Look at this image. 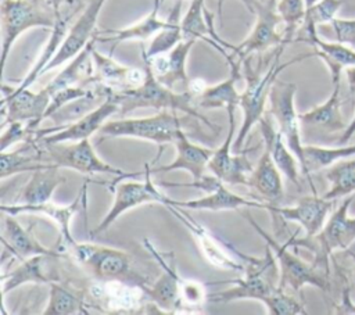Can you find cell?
Instances as JSON below:
<instances>
[{
    "label": "cell",
    "instance_id": "1",
    "mask_svg": "<svg viewBox=\"0 0 355 315\" xmlns=\"http://www.w3.org/2000/svg\"><path fill=\"white\" fill-rule=\"evenodd\" d=\"M141 58H143L144 71H146L144 82L139 87L111 93L119 104L118 114L126 115L136 108H155L158 111H173V112L182 111L186 115H190L198 121H202L211 129L216 128L201 112L196 110V107L193 105L194 94L191 92H175L166 87L155 78L151 64L143 51H141Z\"/></svg>",
    "mask_w": 355,
    "mask_h": 315
},
{
    "label": "cell",
    "instance_id": "2",
    "mask_svg": "<svg viewBox=\"0 0 355 315\" xmlns=\"http://www.w3.org/2000/svg\"><path fill=\"white\" fill-rule=\"evenodd\" d=\"M286 44H280L276 47V51H275V56H273V60L268 68V71L262 75H257L250 62H248V58L245 60V80H247V85H245V89L244 92L241 93V99H240V107L243 110V124L237 132V136L233 142V150L234 151H240L243 144H244V140L250 132V129L257 125L259 122V119L265 115L266 110H265V105H266V101H268V96H269V90H270V86L272 83L276 80L277 75L287 67L295 64V62H300L305 58H309V57H313L312 53H306V54H302V56H298L287 62H283L280 64V56L284 50Z\"/></svg>",
    "mask_w": 355,
    "mask_h": 315
},
{
    "label": "cell",
    "instance_id": "3",
    "mask_svg": "<svg viewBox=\"0 0 355 315\" xmlns=\"http://www.w3.org/2000/svg\"><path fill=\"white\" fill-rule=\"evenodd\" d=\"M96 282H123L144 289L146 279L135 272L128 253L94 243H78L67 251Z\"/></svg>",
    "mask_w": 355,
    "mask_h": 315
},
{
    "label": "cell",
    "instance_id": "4",
    "mask_svg": "<svg viewBox=\"0 0 355 315\" xmlns=\"http://www.w3.org/2000/svg\"><path fill=\"white\" fill-rule=\"evenodd\" d=\"M273 251L266 244L262 258L248 255L244 261V276L229 280L233 287L208 296L211 303H230L236 300H258L262 304L279 287V266Z\"/></svg>",
    "mask_w": 355,
    "mask_h": 315
},
{
    "label": "cell",
    "instance_id": "5",
    "mask_svg": "<svg viewBox=\"0 0 355 315\" xmlns=\"http://www.w3.org/2000/svg\"><path fill=\"white\" fill-rule=\"evenodd\" d=\"M1 71L19 35L31 28H53L55 10L50 0H1Z\"/></svg>",
    "mask_w": 355,
    "mask_h": 315
},
{
    "label": "cell",
    "instance_id": "6",
    "mask_svg": "<svg viewBox=\"0 0 355 315\" xmlns=\"http://www.w3.org/2000/svg\"><path fill=\"white\" fill-rule=\"evenodd\" d=\"M248 216V215H247ZM248 222L252 228L261 235V237L266 241V244L273 251L276 262L279 264V287L283 290H291L294 293L301 291V289L306 284L315 286L323 291L329 290V273L322 271L315 264H308L302 258H300L295 253L290 251V246L287 243H277L273 237H270L251 216H248Z\"/></svg>",
    "mask_w": 355,
    "mask_h": 315
},
{
    "label": "cell",
    "instance_id": "7",
    "mask_svg": "<svg viewBox=\"0 0 355 315\" xmlns=\"http://www.w3.org/2000/svg\"><path fill=\"white\" fill-rule=\"evenodd\" d=\"M180 129L182 118L173 111H158L155 115L146 118L107 121L98 133L108 137H137L148 140L158 144L161 153L164 146L173 144Z\"/></svg>",
    "mask_w": 355,
    "mask_h": 315
},
{
    "label": "cell",
    "instance_id": "8",
    "mask_svg": "<svg viewBox=\"0 0 355 315\" xmlns=\"http://www.w3.org/2000/svg\"><path fill=\"white\" fill-rule=\"evenodd\" d=\"M295 83L284 82L276 78L269 90V110L266 112L277 125V130L282 133L288 148L298 158L301 169L304 164V142L301 135L300 114L295 110Z\"/></svg>",
    "mask_w": 355,
    "mask_h": 315
},
{
    "label": "cell",
    "instance_id": "9",
    "mask_svg": "<svg viewBox=\"0 0 355 315\" xmlns=\"http://www.w3.org/2000/svg\"><path fill=\"white\" fill-rule=\"evenodd\" d=\"M144 182H133L126 180H112L108 186L110 190L114 193V203L100 223L92 230L90 236L94 237L100 233H104L122 214L126 211L147 203H161L164 204L168 196H165L155 183L151 180V167L150 164L144 165Z\"/></svg>",
    "mask_w": 355,
    "mask_h": 315
},
{
    "label": "cell",
    "instance_id": "10",
    "mask_svg": "<svg viewBox=\"0 0 355 315\" xmlns=\"http://www.w3.org/2000/svg\"><path fill=\"white\" fill-rule=\"evenodd\" d=\"M168 211L191 233L204 257L216 268L244 272V261L248 255L241 254L236 247L222 241L208 228L196 221L183 207L164 204Z\"/></svg>",
    "mask_w": 355,
    "mask_h": 315
},
{
    "label": "cell",
    "instance_id": "11",
    "mask_svg": "<svg viewBox=\"0 0 355 315\" xmlns=\"http://www.w3.org/2000/svg\"><path fill=\"white\" fill-rule=\"evenodd\" d=\"M355 196H347L330 214L322 230L312 239L316 240L319 251L315 265L329 273V255L336 250H347L355 241V216L349 215V207Z\"/></svg>",
    "mask_w": 355,
    "mask_h": 315
},
{
    "label": "cell",
    "instance_id": "12",
    "mask_svg": "<svg viewBox=\"0 0 355 315\" xmlns=\"http://www.w3.org/2000/svg\"><path fill=\"white\" fill-rule=\"evenodd\" d=\"M50 162L60 168L73 169L79 173L94 175V173H110L112 176L130 175L119 168H115L104 162L94 151L89 139L78 140L71 144L55 143V144H40Z\"/></svg>",
    "mask_w": 355,
    "mask_h": 315
},
{
    "label": "cell",
    "instance_id": "13",
    "mask_svg": "<svg viewBox=\"0 0 355 315\" xmlns=\"http://www.w3.org/2000/svg\"><path fill=\"white\" fill-rule=\"evenodd\" d=\"M1 126L11 122H24L31 129H37L40 122L44 121V114L51 100V93L43 87L39 92L28 89L15 90L6 85L1 86Z\"/></svg>",
    "mask_w": 355,
    "mask_h": 315
},
{
    "label": "cell",
    "instance_id": "14",
    "mask_svg": "<svg viewBox=\"0 0 355 315\" xmlns=\"http://www.w3.org/2000/svg\"><path fill=\"white\" fill-rule=\"evenodd\" d=\"M254 14L257 15V21L252 31L232 50V56L240 61H244L252 53H262L269 47L286 44L283 32L277 29L282 19L276 11V0H258Z\"/></svg>",
    "mask_w": 355,
    "mask_h": 315
},
{
    "label": "cell",
    "instance_id": "15",
    "mask_svg": "<svg viewBox=\"0 0 355 315\" xmlns=\"http://www.w3.org/2000/svg\"><path fill=\"white\" fill-rule=\"evenodd\" d=\"M119 104L115 97L110 93L108 97L94 110L83 115L75 122L68 125H58L51 128L39 129V144H55V143H67V142H78L83 139H89L93 133L98 132L101 126L107 122V119L118 114Z\"/></svg>",
    "mask_w": 355,
    "mask_h": 315
},
{
    "label": "cell",
    "instance_id": "16",
    "mask_svg": "<svg viewBox=\"0 0 355 315\" xmlns=\"http://www.w3.org/2000/svg\"><path fill=\"white\" fill-rule=\"evenodd\" d=\"M87 201V189L86 185L82 186L78 196L68 204V205H58L53 204L51 201L36 204V205H24V204H6L1 203L0 211L7 212L11 215H19V214H42L50 218L60 230V246L64 251H68L71 247L76 244L75 239L71 233V221L79 210L86 208Z\"/></svg>",
    "mask_w": 355,
    "mask_h": 315
},
{
    "label": "cell",
    "instance_id": "17",
    "mask_svg": "<svg viewBox=\"0 0 355 315\" xmlns=\"http://www.w3.org/2000/svg\"><path fill=\"white\" fill-rule=\"evenodd\" d=\"M107 0H89L86 7L82 10L80 15L75 19L72 25H69V29L67 32V36L64 37L60 49L51 58V61L46 65L44 72H49L64 62L73 58L80 50H83L87 43L96 36V25L97 18L104 7Z\"/></svg>",
    "mask_w": 355,
    "mask_h": 315
},
{
    "label": "cell",
    "instance_id": "18",
    "mask_svg": "<svg viewBox=\"0 0 355 315\" xmlns=\"http://www.w3.org/2000/svg\"><path fill=\"white\" fill-rule=\"evenodd\" d=\"M227 111V135L219 148H216L208 162V169L212 175L220 179L226 185H248V176L252 172V167L247 160V151L232 153L233 132H234V107L226 108Z\"/></svg>",
    "mask_w": 355,
    "mask_h": 315
},
{
    "label": "cell",
    "instance_id": "19",
    "mask_svg": "<svg viewBox=\"0 0 355 315\" xmlns=\"http://www.w3.org/2000/svg\"><path fill=\"white\" fill-rule=\"evenodd\" d=\"M336 201L337 200H329L323 196L319 197L313 193L311 196L301 197L298 203L291 207H279L272 204L269 211L273 216L301 225L305 230V239H312L324 226Z\"/></svg>",
    "mask_w": 355,
    "mask_h": 315
},
{
    "label": "cell",
    "instance_id": "20",
    "mask_svg": "<svg viewBox=\"0 0 355 315\" xmlns=\"http://www.w3.org/2000/svg\"><path fill=\"white\" fill-rule=\"evenodd\" d=\"M143 243L164 271L161 273V276L155 280L154 284L147 286L144 289L146 298L148 301H151L157 308L162 309V312H165V314L166 312H178L176 309H179L182 307V301H180L182 278L176 272L173 259H172V262H169L168 261L169 254L157 251L148 240H144Z\"/></svg>",
    "mask_w": 355,
    "mask_h": 315
},
{
    "label": "cell",
    "instance_id": "21",
    "mask_svg": "<svg viewBox=\"0 0 355 315\" xmlns=\"http://www.w3.org/2000/svg\"><path fill=\"white\" fill-rule=\"evenodd\" d=\"M196 42V39H183L168 53L155 56L153 58L147 57L155 78L162 85L175 92H190L191 80L186 72V61Z\"/></svg>",
    "mask_w": 355,
    "mask_h": 315
},
{
    "label": "cell",
    "instance_id": "22",
    "mask_svg": "<svg viewBox=\"0 0 355 315\" xmlns=\"http://www.w3.org/2000/svg\"><path fill=\"white\" fill-rule=\"evenodd\" d=\"M341 82L333 85V92L319 105H315L306 112L300 114L301 130L304 135H324L333 136L336 133L340 135L345 129L347 124L341 114Z\"/></svg>",
    "mask_w": 355,
    "mask_h": 315
},
{
    "label": "cell",
    "instance_id": "23",
    "mask_svg": "<svg viewBox=\"0 0 355 315\" xmlns=\"http://www.w3.org/2000/svg\"><path fill=\"white\" fill-rule=\"evenodd\" d=\"M3 214V232L1 243L4 251H8L10 255L24 261L35 255H47V257H61L62 251L49 248L42 244L33 235V232L25 229L17 219L15 215Z\"/></svg>",
    "mask_w": 355,
    "mask_h": 315
},
{
    "label": "cell",
    "instance_id": "24",
    "mask_svg": "<svg viewBox=\"0 0 355 315\" xmlns=\"http://www.w3.org/2000/svg\"><path fill=\"white\" fill-rule=\"evenodd\" d=\"M294 42H305L313 47L312 56L320 58L327 67L331 83L341 82V74L345 68L355 65V49L341 42H326L319 37L316 29L301 32Z\"/></svg>",
    "mask_w": 355,
    "mask_h": 315
},
{
    "label": "cell",
    "instance_id": "25",
    "mask_svg": "<svg viewBox=\"0 0 355 315\" xmlns=\"http://www.w3.org/2000/svg\"><path fill=\"white\" fill-rule=\"evenodd\" d=\"M164 204H172L176 207H183L186 210H204V211H225V210H239L241 207H252V208H265L269 211L270 205L268 201H259V200H251L243 196H239L233 193L230 189L225 186L222 180H218V183L214 186L211 191L207 193V196L201 198H193V200H173L166 198Z\"/></svg>",
    "mask_w": 355,
    "mask_h": 315
},
{
    "label": "cell",
    "instance_id": "26",
    "mask_svg": "<svg viewBox=\"0 0 355 315\" xmlns=\"http://www.w3.org/2000/svg\"><path fill=\"white\" fill-rule=\"evenodd\" d=\"M173 146L176 148L175 160L168 165L151 168V172L158 173V172H171V171L183 169L191 175L193 180H200L204 176L205 169H208V162L215 150L191 143L187 139L183 129L179 130L173 142Z\"/></svg>",
    "mask_w": 355,
    "mask_h": 315
},
{
    "label": "cell",
    "instance_id": "27",
    "mask_svg": "<svg viewBox=\"0 0 355 315\" xmlns=\"http://www.w3.org/2000/svg\"><path fill=\"white\" fill-rule=\"evenodd\" d=\"M96 64L97 83L104 86L110 93L139 87L146 79L144 68H132L116 62L112 57L104 56L93 49Z\"/></svg>",
    "mask_w": 355,
    "mask_h": 315
},
{
    "label": "cell",
    "instance_id": "28",
    "mask_svg": "<svg viewBox=\"0 0 355 315\" xmlns=\"http://www.w3.org/2000/svg\"><path fill=\"white\" fill-rule=\"evenodd\" d=\"M96 43V36L87 43V46L80 50L73 58L69 60L68 65L46 86V89L53 94L55 90L69 86L92 87L97 83L96 78V64L93 60V49Z\"/></svg>",
    "mask_w": 355,
    "mask_h": 315
},
{
    "label": "cell",
    "instance_id": "29",
    "mask_svg": "<svg viewBox=\"0 0 355 315\" xmlns=\"http://www.w3.org/2000/svg\"><path fill=\"white\" fill-rule=\"evenodd\" d=\"M270 119H272L270 115L268 112H265V115L258 122L261 135L263 137L265 147L269 150V153H270L276 167L280 169V172L295 186H300L298 158L288 148L282 133L277 130V128L273 126V122Z\"/></svg>",
    "mask_w": 355,
    "mask_h": 315
},
{
    "label": "cell",
    "instance_id": "30",
    "mask_svg": "<svg viewBox=\"0 0 355 315\" xmlns=\"http://www.w3.org/2000/svg\"><path fill=\"white\" fill-rule=\"evenodd\" d=\"M226 61L230 67L229 76L212 86H205V89L197 94V104L201 108H229V107H237L240 105L241 93H239L236 85L239 79L241 78L240 74V65L243 61L233 57L232 54H227Z\"/></svg>",
    "mask_w": 355,
    "mask_h": 315
},
{
    "label": "cell",
    "instance_id": "31",
    "mask_svg": "<svg viewBox=\"0 0 355 315\" xmlns=\"http://www.w3.org/2000/svg\"><path fill=\"white\" fill-rule=\"evenodd\" d=\"M55 165L49 161L43 147L36 140L22 142L17 150H6L0 154V178L6 179L15 173L32 172L39 168Z\"/></svg>",
    "mask_w": 355,
    "mask_h": 315
},
{
    "label": "cell",
    "instance_id": "32",
    "mask_svg": "<svg viewBox=\"0 0 355 315\" xmlns=\"http://www.w3.org/2000/svg\"><path fill=\"white\" fill-rule=\"evenodd\" d=\"M183 39H201L212 44L216 50H219L225 57L227 56L225 49L233 50L234 46L226 43L225 40L219 39L214 32L212 25V14H209L204 7V0H191L187 12L180 21Z\"/></svg>",
    "mask_w": 355,
    "mask_h": 315
},
{
    "label": "cell",
    "instance_id": "33",
    "mask_svg": "<svg viewBox=\"0 0 355 315\" xmlns=\"http://www.w3.org/2000/svg\"><path fill=\"white\" fill-rule=\"evenodd\" d=\"M58 169L60 167L51 165L32 171L28 182L18 191L12 204L36 205L51 201L54 190L65 182V179L58 173Z\"/></svg>",
    "mask_w": 355,
    "mask_h": 315
},
{
    "label": "cell",
    "instance_id": "34",
    "mask_svg": "<svg viewBox=\"0 0 355 315\" xmlns=\"http://www.w3.org/2000/svg\"><path fill=\"white\" fill-rule=\"evenodd\" d=\"M248 187L259 193L269 204L277 205L283 198V180L282 172L276 167L269 150L265 147L257 167L248 176Z\"/></svg>",
    "mask_w": 355,
    "mask_h": 315
},
{
    "label": "cell",
    "instance_id": "35",
    "mask_svg": "<svg viewBox=\"0 0 355 315\" xmlns=\"http://www.w3.org/2000/svg\"><path fill=\"white\" fill-rule=\"evenodd\" d=\"M161 3V0H154L151 11L143 19L128 28L97 31L96 42L116 44L125 40H146L151 36H155L161 29H164L168 25V19H161L158 17Z\"/></svg>",
    "mask_w": 355,
    "mask_h": 315
},
{
    "label": "cell",
    "instance_id": "36",
    "mask_svg": "<svg viewBox=\"0 0 355 315\" xmlns=\"http://www.w3.org/2000/svg\"><path fill=\"white\" fill-rule=\"evenodd\" d=\"M355 157V144L351 146H338V147H323L318 144H304V164L301 172L308 178L312 191H315L313 182L311 179L312 172L327 169L336 162Z\"/></svg>",
    "mask_w": 355,
    "mask_h": 315
},
{
    "label": "cell",
    "instance_id": "37",
    "mask_svg": "<svg viewBox=\"0 0 355 315\" xmlns=\"http://www.w3.org/2000/svg\"><path fill=\"white\" fill-rule=\"evenodd\" d=\"M47 255H35L21 261L18 266L1 276V294L3 297L25 283H50L60 280L58 276H51L43 271V262Z\"/></svg>",
    "mask_w": 355,
    "mask_h": 315
},
{
    "label": "cell",
    "instance_id": "38",
    "mask_svg": "<svg viewBox=\"0 0 355 315\" xmlns=\"http://www.w3.org/2000/svg\"><path fill=\"white\" fill-rule=\"evenodd\" d=\"M72 19V15H61L57 14L55 18V24L51 28V33L49 36V40L44 46V50L42 51V54L39 56L37 61L35 62V65L31 68V71L25 75V78L22 79V82L14 87L15 90H24L28 89L44 71L46 65L51 61V58L54 57V54L57 53V50L60 49L64 37L67 36V32L69 29V21Z\"/></svg>",
    "mask_w": 355,
    "mask_h": 315
},
{
    "label": "cell",
    "instance_id": "39",
    "mask_svg": "<svg viewBox=\"0 0 355 315\" xmlns=\"http://www.w3.org/2000/svg\"><path fill=\"white\" fill-rule=\"evenodd\" d=\"M49 301L43 315H76L89 314L85 305V298L80 297L75 290L54 280L49 283Z\"/></svg>",
    "mask_w": 355,
    "mask_h": 315
},
{
    "label": "cell",
    "instance_id": "40",
    "mask_svg": "<svg viewBox=\"0 0 355 315\" xmlns=\"http://www.w3.org/2000/svg\"><path fill=\"white\" fill-rule=\"evenodd\" d=\"M182 3L183 0H176L169 15H168V25L161 29L151 40L148 47L141 50L146 53L148 58H153L159 54H165L169 50H172L180 40H183V33H182V26H180V10H182Z\"/></svg>",
    "mask_w": 355,
    "mask_h": 315
},
{
    "label": "cell",
    "instance_id": "41",
    "mask_svg": "<svg viewBox=\"0 0 355 315\" xmlns=\"http://www.w3.org/2000/svg\"><path fill=\"white\" fill-rule=\"evenodd\" d=\"M329 190L323 197L338 200L355 193V157L341 160L326 169Z\"/></svg>",
    "mask_w": 355,
    "mask_h": 315
},
{
    "label": "cell",
    "instance_id": "42",
    "mask_svg": "<svg viewBox=\"0 0 355 315\" xmlns=\"http://www.w3.org/2000/svg\"><path fill=\"white\" fill-rule=\"evenodd\" d=\"M276 11L283 24V40L288 44L294 42L305 21L306 3L305 0H276Z\"/></svg>",
    "mask_w": 355,
    "mask_h": 315
},
{
    "label": "cell",
    "instance_id": "43",
    "mask_svg": "<svg viewBox=\"0 0 355 315\" xmlns=\"http://www.w3.org/2000/svg\"><path fill=\"white\" fill-rule=\"evenodd\" d=\"M345 4V0H319L309 8H306L305 21L301 26V32L313 31L319 25L331 24L337 18L338 11ZM298 31V32H300Z\"/></svg>",
    "mask_w": 355,
    "mask_h": 315
},
{
    "label": "cell",
    "instance_id": "44",
    "mask_svg": "<svg viewBox=\"0 0 355 315\" xmlns=\"http://www.w3.org/2000/svg\"><path fill=\"white\" fill-rule=\"evenodd\" d=\"M268 314L272 315H304L305 307L286 290L277 287L263 303Z\"/></svg>",
    "mask_w": 355,
    "mask_h": 315
},
{
    "label": "cell",
    "instance_id": "45",
    "mask_svg": "<svg viewBox=\"0 0 355 315\" xmlns=\"http://www.w3.org/2000/svg\"><path fill=\"white\" fill-rule=\"evenodd\" d=\"M36 130V129H35ZM35 130L31 129L24 122H11L1 126V137H0V150L6 151L11 148L12 144L19 142L35 140Z\"/></svg>",
    "mask_w": 355,
    "mask_h": 315
},
{
    "label": "cell",
    "instance_id": "46",
    "mask_svg": "<svg viewBox=\"0 0 355 315\" xmlns=\"http://www.w3.org/2000/svg\"><path fill=\"white\" fill-rule=\"evenodd\" d=\"M94 86V85H93ZM92 86V87H93ZM92 87H82V86H69V87H62V89H58L55 90L53 94H51V100H50V104L47 107V111L44 114V119L50 118L55 111H58L61 107H64L65 104L76 100V99H80L86 94L90 93Z\"/></svg>",
    "mask_w": 355,
    "mask_h": 315
},
{
    "label": "cell",
    "instance_id": "47",
    "mask_svg": "<svg viewBox=\"0 0 355 315\" xmlns=\"http://www.w3.org/2000/svg\"><path fill=\"white\" fill-rule=\"evenodd\" d=\"M207 300H208V296L205 293V286L202 283L182 279V282H180V301H182V305L184 304L186 308H189V309L198 308Z\"/></svg>",
    "mask_w": 355,
    "mask_h": 315
},
{
    "label": "cell",
    "instance_id": "48",
    "mask_svg": "<svg viewBox=\"0 0 355 315\" xmlns=\"http://www.w3.org/2000/svg\"><path fill=\"white\" fill-rule=\"evenodd\" d=\"M337 42L345 43L351 47H355V18H336L330 24Z\"/></svg>",
    "mask_w": 355,
    "mask_h": 315
},
{
    "label": "cell",
    "instance_id": "49",
    "mask_svg": "<svg viewBox=\"0 0 355 315\" xmlns=\"http://www.w3.org/2000/svg\"><path fill=\"white\" fill-rule=\"evenodd\" d=\"M50 1L55 10V15L61 14V15L73 17L80 7V0H50Z\"/></svg>",
    "mask_w": 355,
    "mask_h": 315
},
{
    "label": "cell",
    "instance_id": "50",
    "mask_svg": "<svg viewBox=\"0 0 355 315\" xmlns=\"http://www.w3.org/2000/svg\"><path fill=\"white\" fill-rule=\"evenodd\" d=\"M355 135V114L352 117V119L349 121V124H347L345 129L343 130V133L340 135V137L336 140V143H338L340 146H344L349 142V139Z\"/></svg>",
    "mask_w": 355,
    "mask_h": 315
},
{
    "label": "cell",
    "instance_id": "51",
    "mask_svg": "<svg viewBox=\"0 0 355 315\" xmlns=\"http://www.w3.org/2000/svg\"><path fill=\"white\" fill-rule=\"evenodd\" d=\"M345 76H347V83H348V90L349 94L355 97V65L345 68Z\"/></svg>",
    "mask_w": 355,
    "mask_h": 315
},
{
    "label": "cell",
    "instance_id": "52",
    "mask_svg": "<svg viewBox=\"0 0 355 315\" xmlns=\"http://www.w3.org/2000/svg\"><path fill=\"white\" fill-rule=\"evenodd\" d=\"M223 1L225 0H218V8H219V11L222 10V4H223ZM248 10H250V12H255V6H257V1L258 0H240Z\"/></svg>",
    "mask_w": 355,
    "mask_h": 315
},
{
    "label": "cell",
    "instance_id": "53",
    "mask_svg": "<svg viewBox=\"0 0 355 315\" xmlns=\"http://www.w3.org/2000/svg\"><path fill=\"white\" fill-rule=\"evenodd\" d=\"M345 251H347V254H348V255L355 257V241H354V243H352V244H351Z\"/></svg>",
    "mask_w": 355,
    "mask_h": 315
},
{
    "label": "cell",
    "instance_id": "54",
    "mask_svg": "<svg viewBox=\"0 0 355 315\" xmlns=\"http://www.w3.org/2000/svg\"><path fill=\"white\" fill-rule=\"evenodd\" d=\"M316 1H319V0H305V3H306V8H309L311 6H313Z\"/></svg>",
    "mask_w": 355,
    "mask_h": 315
},
{
    "label": "cell",
    "instance_id": "55",
    "mask_svg": "<svg viewBox=\"0 0 355 315\" xmlns=\"http://www.w3.org/2000/svg\"><path fill=\"white\" fill-rule=\"evenodd\" d=\"M352 258H354V261H355V257H352ZM352 276H354V283H355V268H354V275H352Z\"/></svg>",
    "mask_w": 355,
    "mask_h": 315
},
{
    "label": "cell",
    "instance_id": "56",
    "mask_svg": "<svg viewBox=\"0 0 355 315\" xmlns=\"http://www.w3.org/2000/svg\"><path fill=\"white\" fill-rule=\"evenodd\" d=\"M161 1H162V0H161Z\"/></svg>",
    "mask_w": 355,
    "mask_h": 315
}]
</instances>
